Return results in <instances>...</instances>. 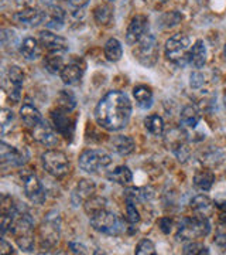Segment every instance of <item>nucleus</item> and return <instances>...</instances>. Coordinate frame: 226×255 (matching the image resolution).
<instances>
[{"label": "nucleus", "mask_w": 226, "mask_h": 255, "mask_svg": "<svg viewBox=\"0 0 226 255\" xmlns=\"http://www.w3.org/2000/svg\"><path fill=\"white\" fill-rule=\"evenodd\" d=\"M132 117V102L125 92L109 91L95 108L98 125L110 132H118L127 127Z\"/></svg>", "instance_id": "f257e3e1"}, {"label": "nucleus", "mask_w": 226, "mask_h": 255, "mask_svg": "<svg viewBox=\"0 0 226 255\" xmlns=\"http://www.w3.org/2000/svg\"><path fill=\"white\" fill-rule=\"evenodd\" d=\"M211 233V223L208 217L195 214L192 217L182 220L177 231V240L180 241H192L195 238H204Z\"/></svg>", "instance_id": "f03ea898"}, {"label": "nucleus", "mask_w": 226, "mask_h": 255, "mask_svg": "<svg viewBox=\"0 0 226 255\" xmlns=\"http://www.w3.org/2000/svg\"><path fill=\"white\" fill-rule=\"evenodd\" d=\"M78 163L85 173L95 174L108 169L112 164V156L106 153L105 150L88 149V150L82 152L78 159Z\"/></svg>", "instance_id": "7ed1b4c3"}, {"label": "nucleus", "mask_w": 226, "mask_h": 255, "mask_svg": "<svg viewBox=\"0 0 226 255\" xmlns=\"http://www.w3.org/2000/svg\"><path fill=\"white\" fill-rule=\"evenodd\" d=\"M190 53V37L184 33H177L171 36L164 46V54L168 61L175 64H181L188 60Z\"/></svg>", "instance_id": "20e7f679"}, {"label": "nucleus", "mask_w": 226, "mask_h": 255, "mask_svg": "<svg viewBox=\"0 0 226 255\" xmlns=\"http://www.w3.org/2000/svg\"><path fill=\"white\" fill-rule=\"evenodd\" d=\"M90 226L93 230L106 236H119L125 231V224L112 211L103 210L96 216L90 217Z\"/></svg>", "instance_id": "39448f33"}, {"label": "nucleus", "mask_w": 226, "mask_h": 255, "mask_svg": "<svg viewBox=\"0 0 226 255\" xmlns=\"http://www.w3.org/2000/svg\"><path fill=\"white\" fill-rule=\"evenodd\" d=\"M135 58L145 67H154L158 61V41L153 34H145L133 50Z\"/></svg>", "instance_id": "423d86ee"}, {"label": "nucleus", "mask_w": 226, "mask_h": 255, "mask_svg": "<svg viewBox=\"0 0 226 255\" xmlns=\"http://www.w3.org/2000/svg\"><path fill=\"white\" fill-rule=\"evenodd\" d=\"M41 163L45 172L55 179H61L70 170V160L61 150L50 149L41 155Z\"/></svg>", "instance_id": "0eeeda50"}, {"label": "nucleus", "mask_w": 226, "mask_h": 255, "mask_svg": "<svg viewBox=\"0 0 226 255\" xmlns=\"http://www.w3.org/2000/svg\"><path fill=\"white\" fill-rule=\"evenodd\" d=\"M61 233V217L57 211H50L45 216L40 227V240L43 248H53L57 246Z\"/></svg>", "instance_id": "6e6552de"}, {"label": "nucleus", "mask_w": 226, "mask_h": 255, "mask_svg": "<svg viewBox=\"0 0 226 255\" xmlns=\"http://www.w3.org/2000/svg\"><path fill=\"white\" fill-rule=\"evenodd\" d=\"M26 75L23 70L17 65H10L7 67L6 73L3 75V90L6 92L7 98L13 104H17L21 97V88L24 84Z\"/></svg>", "instance_id": "1a4fd4ad"}, {"label": "nucleus", "mask_w": 226, "mask_h": 255, "mask_svg": "<svg viewBox=\"0 0 226 255\" xmlns=\"http://www.w3.org/2000/svg\"><path fill=\"white\" fill-rule=\"evenodd\" d=\"M165 145L168 150H171L178 159V162L185 163L191 156V150L188 147V137L187 133L181 128H174L171 129L167 136H165Z\"/></svg>", "instance_id": "9d476101"}, {"label": "nucleus", "mask_w": 226, "mask_h": 255, "mask_svg": "<svg viewBox=\"0 0 226 255\" xmlns=\"http://www.w3.org/2000/svg\"><path fill=\"white\" fill-rule=\"evenodd\" d=\"M51 119L54 124L55 130L63 135L65 139H71L75 130V119L71 117V111L57 108L51 112Z\"/></svg>", "instance_id": "9b49d317"}, {"label": "nucleus", "mask_w": 226, "mask_h": 255, "mask_svg": "<svg viewBox=\"0 0 226 255\" xmlns=\"http://www.w3.org/2000/svg\"><path fill=\"white\" fill-rule=\"evenodd\" d=\"M38 41L48 53H64L68 50V41L63 36H58L50 30H43L38 34Z\"/></svg>", "instance_id": "f8f14e48"}, {"label": "nucleus", "mask_w": 226, "mask_h": 255, "mask_svg": "<svg viewBox=\"0 0 226 255\" xmlns=\"http://www.w3.org/2000/svg\"><path fill=\"white\" fill-rule=\"evenodd\" d=\"M0 157L1 163L10 166H21L28 160V153L26 149H17L14 146L7 145L6 142L0 143Z\"/></svg>", "instance_id": "ddd939ff"}, {"label": "nucleus", "mask_w": 226, "mask_h": 255, "mask_svg": "<svg viewBox=\"0 0 226 255\" xmlns=\"http://www.w3.org/2000/svg\"><path fill=\"white\" fill-rule=\"evenodd\" d=\"M147 23H149V20L143 14H137L130 20L126 31V43L129 46H136L143 38L146 28H147Z\"/></svg>", "instance_id": "4468645a"}, {"label": "nucleus", "mask_w": 226, "mask_h": 255, "mask_svg": "<svg viewBox=\"0 0 226 255\" xmlns=\"http://www.w3.org/2000/svg\"><path fill=\"white\" fill-rule=\"evenodd\" d=\"M24 193L27 196V199L31 203L36 204H43L45 200V191L41 182L38 180V177L34 174H28L27 177H24Z\"/></svg>", "instance_id": "2eb2a0df"}, {"label": "nucleus", "mask_w": 226, "mask_h": 255, "mask_svg": "<svg viewBox=\"0 0 226 255\" xmlns=\"http://www.w3.org/2000/svg\"><path fill=\"white\" fill-rule=\"evenodd\" d=\"M43 18H44L43 11L33 7H24L13 14V20L24 27H36L40 23H43Z\"/></svg>", "instance_id": "dca6fc26"}, {"label": "nucleus", "mask_w": 226, "mask_h": 255, "mask_svg": "<svg viewBox=\"0 0 226 255\" xmlns=\"http://www.w3.org/2000/svg\"><path fill=\"white\" fill-rule=\"evenodd\" d=\"M44 18L43 23L45 24V27L50 30H61L65 24L67 20V13L64 11L60 6L55 4H50L45 11H43Z\"/></svg>", "instance_id": "f3484780"}, {"label": "nucleus", "mask_w": 226, "mask_h": 255, "mask_svg": "<svg viewBox=\"0 0 226 255\" xmlns=\"http://www.w3.org/2000/svg\"><path fill=\"white\" fill-rule=\"evenodd\" d=\"M34 130V137L41 143V145L47 146V147H53V146L58 145V136L53 130V128L50 127L45 121H43L40 125L33 129Z\"/></svg>", "instance_id": "a211bd4d"}, {"label": "nucleus", "mask_w": 226, "mask_h": 255, "mask_svg": "<svg viewBox=\"0 0 226 255\" xmlns=\"http://www.w3.org/2000/svg\"><path fill=\"white\" fill-rule=\"evenodd\" d=\"M207 57H208V51L204 40H197L188 53V61L194 68H202L207 64Z\"/></svg>", "instance_id": "6ab92c4d"}, {"label": "nucleus", "mask_w": 226, "mask_h": 255, "mask_svg": "<svg viewBox=\"0 0 226 255\" xmlns=\"http://www.w3.org/2000/svg\"><path fill=\"white\" fill-rule=\"evenodd\" d=\"M60 77L65 85H76L83 77V68L78 63L67 64L60 74Z\"/></svg>", "instance_id": "aec40b11"}, {"label": "nucleus", "mask_w": 226, "mask_h": 255, "mask_svg": "<svg viewBox=\"0 0 226 255\" xmlns=\"http://www.w3.org/2000/svg\"><path fill=\"white\" fill-rule=\"evenodd\" d=\"M20 118L26 124V127L31 128V129L37 128L43 122V117H41L40 111L31 104H24L20 108Z\"/></svg>", "instance_id": "412c9836"}, {"label": "nucleus", "mask_w": 226, "mask_h": 255, "mask_svg": "<svg viewBox=\"0 0 226 255\" xmlns=\"http://www.w3.org/2000/svg\"><path fill=\"white\" fill-rule=\"evenodd\" d=\"M110 146L112 149L120 156H127L130 153H133L135 150L136 143L133 140V137L127 136V135H119L110 139Z\"/></svg>", "instance_id": "4be33fe9"}, {"label": "nucleus", "mask_w": 226, "mask_h": 255, "mask_svg": "<svg viewBox=\"0 0 226 255\" xmlns=\"http://www.w3.org/2000/svg\"><path fill=\"white\" fill-rule=\"evenodd\" d=\"M96 190V186L92 180H86V179H82L79 183L76 184L75 190L73 193V200L75 204L78 203H83L85 200H88L89 197L93 196V193Z\"/></svg>", "instance_id": "5701e85b"}, {"label": "nucleus", "mask_w": 226, "mask_h": 255, "mask_svg": "<svg viewBox=\"0 0 226 255\" xmlns=\"http://www.w3.org/2000/svg\"><path fill=\"white\" fill-rule=\"evenodd\" d=\"M20 54L26 60H37L41 55V44L34 37H26L20 44Z\"/></svg>", "instance_id": "b1692460"}, {"label": "nucleus", "mask_w": 226, "mask_h": 255, "mask_svg": "<svg viewBox=\"0 0 226 255\" xmlns=\"http://www.w3.org/2000/svg\"><path fill=\"white\" fill-rule=\"evenodd\" d=\"M191 210L195 211V214H199V216H205V217H209L211 213L214 211V206L215 203L209 199L208 196H204V194H199L197 197H194L190 203Z\"/></svg>", "instance_id": "393cba45"}, {"label": "nucleus", "mask_w": 226, "mask_h": 255, "mask_svg": "<svg viewBox=\"0 0 226 255\" xmlns=\"http://www.w3.org/2000/svg\"><path fill=\"white\" fill-rule=\"evenodd\" d=\"M215 183V173L211 169H201L194 176V186L201 191H209Z\"/></svg>", "instance_id": "a878e982"}, {"label": "nucleus", "mask_w": 226, "mask_h": 255, "mask_svg": "<svg viewBox=\"0 0 226 255\" xmlns=\"http://www.w3.org/2000/svg\"><path fill=\"white\" fill-rule=\"evenodd\" d=\"M125 197L130 203H143L151 200L154 197V190L151 187H130L125 191Z\"/></svg>", "instance_id": "bb28decb"}, {"label": "nucleus", "mask_w": 226, "mask_h": 255, "mask_svg": "<svg viewBox=\"0 0 226 255\" xmlns=\"http://www.w3.org/2000/svg\"><path fill=\"white\" fill-rule=\"evenodd\" d=\"M133 95L137 105L142 110H149L153 105V91L147 85H137L133 90Z\"/></svg>", "instance_id": "cd10ccee"}, {"label": "nucleus", "mask_w": 226, "mask_h": 255, "mask_svg": "<svg viewBox=\"0 0 226 255\" xmlns=\"http://www.w3.org/2000/svg\"><path fill=\"white\" fill-rule=\"evenodd\" d=\"M108 179L110 182L126 186L133 182V173L127 166H118L116 169H113L110 173H108Z\"/></svg>", "instance_id": "c85d7f7f"}, {"label": "nucleus", "mask_w": 226, "mask_h": 255, "mask_svg": "<svg viewBox=\"0 0 226 255\" xmlns=\"http://www.w3.org/2000/svg\"><path fill=\"white\" fill-rule=\"evenodd\" d=\"M106 204H108V201H106L105 197H100V196H95L93 194L88 200L83 201V210H85V213L89 216L90 219V217L96 216L100 211L106 210Z\"/></svg>", "instance_id": "c756f323"}, {"label": "nucleus", "mask_w": 226, "mask_h": 255, "mask_svg": "<svg viewBox=\"0 0 226 255\" xmlns=\"http://www.w3.org/2000/svg\"><path fill=\"white\" fill-rule=\"evenodd\" d=\"M103 53H105V57L108 58L109 61L116 63V61H119L122 58V55H123L122 43L119 41L118 38H109L108 41L105 43Z\"/></svg>", "instance_id": "7c9ffc66"}, {"label": "nucleus", "mask_w": 226, "mask_h": 255, "mask_svg": "<svg viewBox=\"0 0 226 255\" xmlns=\"http://www.w3.org/2000/svg\"><path fill=\"white\" fill-rule=\"evenodd\" d=\"M63 53H48L44 58L45 70L50 74H61L65 64H64Z\"/></svg>", "instance_id": "2f4dec72"}, {"label": "nucleus", "mask_w": 226, "mask_h": 255, "mask_svg": "<svg viewBox=\"0 0 226 255\" xmlns=\"http://www.w3.org/2000/svg\"><path fill=\"white\" fill-rule=\"evenodd\" d=\"M180 121L184 127L192 128V129H194V128H197L198 127L199 121H201L198 110H197L195 107H191V105L185 107L184 110L181 111Z\"/></svg>", "instance_id": "473e14b6"}, {"label": "nucleus", "mask_w": 226, "mask_h": 255, "mask_svg": "<svg viewBox=\"0 0 226 255\" xmlns=\"http://www.w3.org/2000/svg\"><path fill=\"white\" fill-rule=\"evenodd\" d=\"M145 128L153 136H161L164 132V121L161 117L151 114L145 118Z\"/></svg>", "instance_id": "72a5a7b5"}, {"label": "nucleus", "mask_w": 226, "mask_h": 255, "mask_svg": "<svg viewBox=\"0 0 226 255\" xmlns=\"http://www.w3.org/2000/svg\"><path fill=\"white\" fill-rule=\"evenodd\" d=\"M113 18V9L109 4H99L93 9V20L99 26H108Z\"/></svg>", "instance_id": "f704fd0d"}, {"label": "nucleus", "mask_w": 226, "mask_h": 255, "mask_svg": "<svg viewBox=\"0 0 226 255\" xmlns=\"http://www.w3.org/2000/svg\"><path fill=\"white\" fill-rule=\"evenodd\" d=\"M57 102H58V107L60 108L67 111H73L76 107V98H75V95L71 91H67V90H63V91L58 94Z\"/></svg>", "instance_id": "c9c22d12"}, {"label": "nucleus", "mask_w": 226, "mask_h": 255, "mask_svg": "<svg viewBox=\"0 0 226 255\" xmlns=\"http://www.w3.org/2000/svg\"><path fill=\"white\" fill-rule=\"evenodd\" d=\"M182 254L185 255H208L209 248L201 243H195V241H191L188 244H185L182 248Z\"/></svg>", "instance_id": "e433bc0d"}, {"label": "nucleus", "mask_w": 226, "mask_h": 255, "mask_svg": "<svg viewBox=\"0 0 226 255\" xmlns=\"http://www.w3.org/2000/svg\"><path fill=\"white\" fill-rule=\"evenodd\" d=\"M135 253L137 255H155V246L153 241L143 238L137 246H136Z\"/></svg>", "instance_id": "4c0bfd02"}, {"label": "nucleus", "mask_w": 226, "mask_h": 255, "mask_svg": "<svg viewBox=\"0 0 226 255\" xmlns=\"http://www.w3.org/2000/svg\"><path fill=\"white\" fill-rule=\"evenodd\" d=\"M16 243H17L18 248L24 253H33L34 251V237L33 234H27V236H21V237L16 238Z\"/></svg>", "instance_id": "58836bf2"}, {"label": "nucleus", "mask_w": 226, "mask_h": 255, "mask_svg": "<svg viewBox=\"0 0 226 255\" xmlns=\"http://www.w3.org/2000/svg\"><path fill=\"white\" fill-rule=\"evenodd\" d=\"M14 119V115H13V111L9 110V108H3L1 110V114H0V127H1V133L4 135L7 132V129L11 127V122Z\"/></svg>", "instance_id": "ea45409f"}, {"label": "nucleus", "mask_w": 226, "mask_h": 255, "mask_svg": "<svg viewBox=\"0 0 226 255\" xmlns=\"http://www.w3.org/2000/svg\"><path fill=\"white\" fill-rule=\"evenodd\" d=\"M1 44L6 47H13L17 44V33L11 28H4L1 31Z\"/></svg>", "instance_id": "a19ab883"}, {"label": "nucleus", "mask_w": 226, "mask_h": 255, "mask_svg": "<svg viewBox=\"0 0 226 255\" xmlns=\"http://www.w3.org/2000/svg\"><path fill=\"white\" fill-rule=\"evenodd\" d=\"M204 163L209 164V166H218V164L222 162V152H219L218 149H211V153H205L202 155V159H201Z\"/></svg>", "instance_id": "79ce46f5"}, {"label": "nucleus", "mask_w": 226, "mask_h": 255, "mask_svg": "<svg viewBox=\"0 0 226 255\" xmlns=\"http://www.w3.org/2000/svg\"><path fill=\"white\" fill-rule=\"evenodd\" d=\"M182 20V14H180L178 11H170V13H165L163 17H161V23L165 28L174 27L177 26Z\"/></svg>", "instance_id": "37998d69"}, {"label": "nucleus", "mask_w": 226, "mask_h": 255, "mask_svg": "<svg viewBox=\"0 0 226 255\" xmlns=\"http://www.w3.org/2000/svg\"><path fill=\"white\" fill-rule=\"evenodd\" d=\"M126 220H127V223H129V224H132V226H135V224H137V223L140 221V213H139V210L136 209L135 203L127 201Z\"/></svg>", "instance_id": "c03bdc74"}, {"label": "nucleus", "mask_w": 226, "mask_h": 255, "mask_svg": "<svg viewBox=\"0 0 226 255\" xmlns=\"http://www.w3.org/2000/svg\"><path fill=\"white\" fill-rule=\"evenodd\" d=\"M205 84V75L199 71H194L190 75V87L192 90H199Z\"/></svg>", "instance_id": "a18cd8bd"}, {"label": "nucleus", "mask_w": 226, "mask_h": 255, "mask_svg": "<svg viewBox=\"0 0 226 255\" xmlns=\"http://www.w3.org/2000/svg\"><path fill=\"white\" fill-rule=\"evenodd\" d=\"M215 243H217L218 246L221 247V248H225L226 250V226L225 224L218 230V234H217V237H215Z\"/></svg>", "instance_id": "49530a36"}, {"label": "nucleus", "mask_w": 226, "mask_h": 255, "mask_svg": "<svg viewBox=\"0 0 226 255\" xmlns=\"http://www.w3.org/2000/svg\"><path fill=\"white\" fill-rule=\"evenodd\" d=\"M158 227L161 230V233L167 236V234L171 233L172 221L168 217H163V219H160V221H158Z\"/></svg>", "instance_id": "de8ad7c7"}, {"label": "nucleus", "mask_w": 226, "mask_h": 255, "mask_svg": "<svg viewBox=\"0 0 226 255\" xmlns=\"http://www.w3.org/2000/svg\"><path fill=\"white\" fill-rule=\"evenodd\" d=\"M0 254H16V251L11 247V244H9L4 240H1V243H0Z\"/></svg>", "instance_id": "09e8293b"}, {"label": "nucleus", "mask_w": 226, "mask_h": 255, "mask_svg": "<svg viewBox=\"0 0 226 255\" xmlns=\"http://www.w3.org/2000/svg\"><path fill=\"white\" fill-rule=\"evenodd\" d=\"M70 250L73 251L74 254H86V247L82 246L79 243H70Z\"/></svg>", "instance_id": "8fccbe9b"}, {"label": "nucleus", "mask_w": 226, "mask_h": 255, "mask_svg": "<svg viewBox=\"0 0 226 255\" xmlns=\"http://www.w3.org/2000/svg\"><path fill=\"white\" fill-rule=\"evenodd\" d=\"M214 203H215V206H217L218 209L221 210L222 213H226V193L225 194L218 196Z\"/></svg>", "instance_id": "3c124183"}, {"label": "nucleus", "mask_w": 226, "mask_h": 255, "mask_svg": "<svg viewBox=\"0 0 226 255\" xmlns=\"http://www.w3.org/2000/svg\"><path fill=\"white\" fill-rule=\"evenodd\" d=\"M68 1V4L74 7L75 10H81L83 9L88 3H89V0H67Z\"/></svg>", "instance_id": "603ef678"}, {"label": "nucleus", "mask_w": 226, "mask_h": 255, "mask_svg": "<svg viewBox=\"0 0 226 255\" xmlns=\"http://www.w3.org/2000/svg\"><path fill=\"white\" fill-rule=\"evenodd\" d=\"M27 1H30V0H17L18 4H21V3H27Z\"/></svg>", "instance_id": "864d4df0"}, {"label": "nucleus", "mask_w": 226, "mask_h": 255, "mask_svg": "<svg viewBox=\"0 0 226 255\" xmlns=\"http://www.w3.org/2000/svg\"><path fill=\"white\" fill-rule=\"evenodd\" d=\"M224 107H225V110H226V92H225V95H224Z\"/></svg>", "instance_id": "5fc2aeb1"}, {"label": "nucleus", "mask_w": 226, "mask_h": 255, "mask_svg": "<svg viewBox=\"0 0 226 255\" xmlns=\"http://www.w3.org/2000/svg\"><path fill=\"white\" fill-rule=\"evenodd\" d=\"M224 57H225V61H226V44L225 47H224Z\"/></svg>", "instance_id": "6e6d98bb"}, {"label": "nucleus", "mask_w": 226, "mask_h": 255, "mask_svg": "<svg viewBox=\"0 0 226 255\" xmlns=\"http://www.w3.org/2000/svg\"><path fill=\"white\" fill-rule=\"evenodd\" d=\"M108 1H110V3H112V1H115V0H108Z\"/></svg>", "instance_id": "4d7b16f0"}, {"label": "nucleus", "mask_w": 226, "mask_h": 255, "mask_svg": "<svg viewBox=\"0 0 226 255\" xmlns=\"http://www.w3.org/2000/svg\"><path fill=\"white\" fill-rule=\"evenodd\" d=\"M161 1H168V0H161Z\"/></svg>", "instance_id": "13d9d810"}, {"label": "nucleus", "mask_w": 226, "mask_h": 255, "mask_svg": "<svg viewBox=\"0 0 226 255\" xmlns=\"http://www.w3.org/2000/svg\"><path fill=\"white\" fill-rule=\"evenodd\" d=\"M44 1H51V0H44Z\"/></svg>", "instance_id": "bf43d9fd"}]
</instances>
